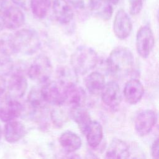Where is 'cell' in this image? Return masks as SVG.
Here are the masks:
<instances>
[{
    "label": "cell",
    "mask_w": 159,
    "mask_h": 159,
    "mask_svg": "<svg viewBox=\"0 0 159 159\" xmlns=\"http://www.w3.org/2000/svg\"><path fill=\"white\" fill-rule=\"evenodd\" d=\"M134 65L132 52L129 48L122 46L114 48L106 60L108 72L117 80H123L130 75Z\"/></svg>",
    "instance_id": "obj_1"
},
{
    "label": "cell",
    "mask_w": 159,
    "mask_h": 159,
    "mask_svg": "<svg viewBox=\"0 0 159 159\" xmlns=\"http://www.w3.org/2000/svg\"><path fill=\"white\" fill-rule=\"evenodd\" d=\"M98 61L96 52L92 48L81 45L71 55L70 64L76 75H83L93 70Z\"/></svg>",
    "instance_id": "obj_2"
},
{
    "label": "cell",
    "mask_w": 159,
    "mask_h": 159,
    "mask_svg": "<svg viewBox=\"0 0 159 159\" xmlns=\"http://www.w3.org/2000/svg\"><path fill=\"white\" fill-rule=\"evenodd\" d=\"M12 43L15 53L30 55L35 53L40 47V40L36 31L22 29L11 35Z\"/></svg>",
    "instance_id": "obj_3"
},
{
    "label": "cell",
    "mask_w": 159,
    "mask_h": 159,
    "mask_svg": "<svg viewBox=\"0 0 159 159\" xmlns=\"http://www.w3.org/2000/svg\"><path fill=\"white\" fill-rule=\"evenodd\" d=\"M52 73V65L50 60L44 55L37 57L27 70L29 78L40 83L47 81Z\"/></svg>",
    "instance_id": "obj_4"
},
{
    "label": "cell",
    "mask_w": 159,
    "mask_h": 159,
    "mask_svg": "<svg viewBox=\"0 0 159 159\" xmlns=\"http://www.w3.org/2000/svg\"><path fill=\"white\" fill-rule=\"evenodd\" d=\"M40 88L43 98L47 104L60 106L65 102V86L60 81H46Z\"/></svg>",
    "instance_id": "obj_5"
},
{
    "label": "cell",
    "mask_w": 159,
    "mask_h": 159,
    "mask_svg": "<svg viewBox=\"0 0 159 159\" xmlns=\"http://www.w3.org/2000/svg\"><path fill=\"white\" fill-rule=\"evenodd\" d=\"M155 39L152 30L148 25H143L137 30L135 45L137 53L143 58H147L152 51Z\"/></svg>",
    "instance_id": "obj_6"
},
{
    "label": "cell",
    "mask_w": 159,
    "mask_h": 159,
    "mask_svg": "<svg viewBox=\"0 0 159 159\" xmlns=\"http://www.w3.org/2000/svg\"><path fill=\"white\" fill-rule=\"evenodd\" d=\"M102 102L109 109H117L122 101V94L119 84L114 81L105 84L101 93Z\"/></svg>",
    "instance_id": "obj_7"
},
{
    "label": "cell",
    "mask_w": 159,
    "mask_h": 159,
    "mask_svg": "<svg viewBox=\"0 0 159 159\" xmlns=\"http://www.w3.org/2000/svg\"><path fill=\"white\" fill-rule=\"evenodd\" d=\"M157 122V114L152 109H146L140 112L136 117L134 123L137 134L143 137L148 134Z\"/></svg>",
    "instance_id": "obj_8"
},
{
    "label": "cell",
    "mask_w": 159,
    "mask_h": 159,
    "mask_svg": "<svg viewBox=\"0 0 159 159\" xmlns=\"http://www.w3.org/2000/svg\"><path fill=\"white\" fill-rule=\"evenodd\" d=\"M132 30V23L127 13L124 9H119L116 12L113 21V31L120 40L127 39Z\"/></svg>",
    "instance_id": "obj_9"
},
{
    "label": "cell",
    "mask_w": 159,
    "mask_h": 159,
    "mask_svg": "<svg viewBox=\"0 0 159 159\" xmlns=\"http://www.w3.org/2000/svg\"><path fill=\"white\" fill-rule=\"evenodd\" d=\"M65 102L71 109L83 107L86 101V94L84 89L78 86L76 83L65 86Z\"/></svg>",
    "instance_id": "obj_10"
},
{
    "label": "cell",
    "mask_w": 159,
    "mask_h": 159,
    "mask_svg": "<svg viewBox=\"0 0 159 159\" xmlns=\"http://www.w3.org/2000/svg\"><path fill=\"white\" fill-rule=\"evenodd\" d=\"M27 81L25 76L20 73H15L11 75L6 88L8 98L17 99L22 98L27 89Z\"/></svg>",
    "instance_id": "obj_11"
},
{
    "label": "cell",
    "mask_w": 159,
    "mask_h": 159,
    "mask_svg": "<svg viewBox=\"0 0 159 159\" xmlns=\"http://www.w3.org/2000/svg\"><path fill=\"white\" fill-rule=\"evenodd\" d=\"M4 27L10 30H16L22 27L25 22V16L19 7L9 6L2 13Z\"/></svg>",
    "instance_id": "obj_12"
},
{
    "label": "cell",
    "mask_w": 159,
    "mask_h": 159,
    "mask_svg": "<svg viewBox=\"0 0 159 159\" xmlns=\"http://www.w3.org/2000/svg\"><path fill=\"white\" fill-rule=\"evenodd\" d=\"M123 94L125 101L130 104L139 102L144 94V88L139 80L130 79L128 80L124 88Z\"/></svg>",
    "instance_id": "obj_13"
},
{
    "label": "cell",
    "mask_w": 159,
    "mask_h": 159,
    "mask_svg": "<svg viewBox=\"0 0 159 159\" xmlns=\"http://www.w3.org/2000/svg\"><path fill=\"white\" fill-rule=\"evenodd\" d=\"M24 107L17 99L8 98L0 107V119L4 122L16 120L22 113Z\"/></svg>",
    "instance_id": "obj_14"
},
{
    "label": "cell",
    "mask_w": 159,
    "mask_h": 159,
    "mask_svg": "<svg viewBox=\"0 0 159 159\" xmlns=\"http://www.w3.org/2000/svg\"><path fill=\"white\" fill-rule=\"evenodd\" d=\"M52 9L55 19L61 24H68L73 18V10L67 0H54Z\"/></svg>",
    "instance_id": "obj_15"
},
{
    "label": "cell",
    "mask_w": 159,
    "mask_h": 159,
    "mask_svg": "<svg viewBox=\"0 0 159 159\" xmlns=\"http://www.w3.org/2000/svg\"><path fill=\"white\" fill-rule=\"evenodd\" d=\"M26 133L25 127L20 121L13 120L7 122L4 129V135L9 143H16L20 140Z\"/></svg>",
    "instance_id": "obj_16"
},
{
    "label": "cell",
    "mask_w": 159,
    "mask_h": 159,
    "mask_svg": "<svg viewBox=\"0 0 159 159\" xmlns=\"http://www.w3.org/2000/svg\"><path fill=\"white\" fill-rule=\"evenodd\" d=\"M130 156L128 144L119 139H114L111 142L106 152V158L113 159H125Z\"/></svg>",
    "instance_id": "obj_17"
},
{
    "label": "cell",
    "mask_w": 159,
    "mask_h": 159,
    "mask_svg": "<svg viewBox=\"0 0 159 159\" xmlns=\"http://www.w3.org/2000/svg\"><path fill=\"white\" fill-rule=\"evenodd\" d=\"M59 143L67 152H74L80 148L82 145L81 138L75 132L67 130L63 132L59 137Z\"/></svg>",
    "instance_id": "obj_18"
},
{
    "label": "cell",
    "mask_w": 159,
    "mask_h": 159,
    "mask_svg": "<svg viewBox=\"0 0 159 159\" xmlns=\"http://www.w3.org/2000/svg\"><path fill=\"white\" fill-rule=\"evenodd\" d=\"M84 84L89 93L97 95L101 93L105 86V78L101 73L93 71L86 77Z\"/></svg>",
    "instance_id": "obj_19"
},
{
    "label": "cell",
    "mask_w": 159,
    "mask_h": 159,
    "mask_svg": "<svg viewBox=\"0 0 159 159\" xmlns=\"http://www.w3.org/2000/svg\"><path fill=\"white\" fill-rule=\"evenodd\" d=\"M70 116L77 124L81 133L85 135L92 122L89 112L81 107L71 109Z\"/></svg>",
    "instance_id": "obj_20"
},
{
    "label": "cell",
    "mask_w": 159,
    "mask_h": 159,
    "mask_svg": "<svg viewBox=\"0 0 159 159\" xmlns=\"http://www.w3.org/2000/svg\"><path fill=\"white\" fill-rule=\"evenodd\" d=\"M85 135L88 145L91 148H96L103 138V129L101 124L98 121H92Z\"/></svg>",
    "instance_id": "obj_21"
},
{
    "label": "cell",
    "mask_w": 159,
    "mask_h": 159,
    "mask_svg": "<svg viewBox=\"0 0 159 159\" xmlns=\"http://www.w3.org/2000/svg\"><path fill=\"white\" fill-rule=\"evenodd\" d=\"M91 11L95 16L103 20L110 19L113 13L112 4L106 0H96Z\"/></svg>",
    "instance_id": "obj_22"
},
{
    "label": "cell",
    "mask_w": 159,
    "mask_h": 159,
    "mask_svg": "<svg viewBox=\"0 0 159 159\" xmlns=\"http://www.w3.org/2000/svg\"><path fill=\"white\" fill-rule=\"evenodd\" d=\"M51 6V0H30V8L36 17L44 18Z\"/></svg>",
    "instance_id": "obj_23"
},
{
    "label": "cell",
    "mask_w": 159,
    "mask_h": 159,
    "mask_svg": "<svg viewBox=\"0 0 159 159\" xmlns=\"http://www.w3.org/2000/svg\"><path fill=\"white\" fill-rule=\"evenodd\" d=\"M27 101L34 109H42L47 104L43 98L41 89L37 87L31 89L27 96Z\"/></svg>",
    "instance_id": "obj_24"
},
{
    "label": "cell",
    "mask_w": 159,
    "mask_h": 159,
    "mask_svg": "<svg viewBox=\"0 0 159 159\" xmlns=\"http://www.w3.org/2000/svg\"><path fill=\"white\" fill-rule=\"evenodd\" d=\"M76 8L82 10H91L96 0H67Z\"/></svg>",
    "instance_id": "obj_25"
},
{
    "label": "cell",
    "mask_w": 159,
    "mask_h": 159,
    "mask_svg": "<svg viewBox=\"0 0 159 159\" xmlns=\"http://www.w3.org/2000/svg\"><path fill=\"white\" fill-rule=\"evenodd\" d=\"M51 117L53 124L58 126H61L63 125V124L65 123V121L67 119L65 113L61 109L60 110V109H54L52 112Z\"/></svg>",
    "instance_id": "obj_26"
},
{
    "label": "cell",
    "mask_w": 159,
    "mask_h": 159,
    "mask_svg": "<svg viewBox=\"0 0 159 159\" xmlns=\"http://www.w3.org/2000/svg\"><path fill=\"white\" fill-rule=\"evenodd\" d=\"M143 0H129V12L132 16L139 14L142 9Z\"/></svg>",
    "instance_id": "obj_27"
},
{
    "label": "cell",
    "mask_w": 159,
    "mask_h": 159,
    "mask_svg": "<svg viewBox=\"0 0 159 159\" xmlns=\"http://www.w3.org/2000/svg\"><path fill=\"white\" fill-rule=\"evenodd\" d=\"M11 1L17 6L23 9L27 10L30 8V0H11Z\"/></svg>",
    "instance_id": "obj_28"
},
{
    "label": "cell",
    "mask_w": 159,
    "mask_h": 159,
    "mask_svg": "<svg viewBox=\"0 0 159 159\" xmlns=\"http://www.w3.org/2000/svg\"><path fill=\"white\" fill-rule=\"evenodd\" d=\"M151 155L153 158H158V139H156L151 147Z\"/></svg>",
    "instance_id": "obj_29"
},
{
    "label": "cell",
    "mask_w": 159,
    "mask_h": 159,
    "mask_svg": "<svg viewBox=\"0 0 159 159\" xmlns=\"http://www.w3.org/2000/svg\"><path fill=\"white\" fill-rule=\"evenodd\" d=\"M7 83L4 76L0 74V96H1L6 89Z\"/></svg>",
    "instance_id": "obj_30"
},
{
    "label": "cell",
    "mask_w": 159,
    "mask_h": 159,
    "mask_svg": "<svg viewBox=\"0 0 159 159\" xmlns=\"http://www.w3.org/2000/svg\"><path fill=\"white\" fill-rule=\"evenodd\" d=\"M9 6L7 0H0V13H2Z\"/></svg>",
    "instance_id": "obj_31"
},
{
    "label": "cell",
    "mask_w": 159,
    "mask_h": 159,
    "mask_svg": "<svg viewBox=\"0 0 159 159\" xmlns=\"http://www.w3.org/2000/svg\"><path fill=\"white\" fill-rule=\"evenodd\" d=\"M4 27H4V23L3 18H2V15L0 14V32L2 30Z\"/></svg>",
    "instance_id": "obj_32"
},
{
    "label": "cell",
    "mask_w": 159,
    "mask_h": 159,
    "mask_svg": "<svg viewBox=\"0 0 159 159\" xmlns=\"http://www.w3.org/2000/svg\"><path fill=\"white\" fill-rule=\"evenodd\" d=\"M107 2H109L111 4H117L119 2L120 0H106Z\"/></svg>",
    "instance_id": "obj_33"
},
{
    "label": "cell",
    "mask_w": 159,
    "mask_h": 159,
    "mask_svg": "<svg viewBox=\"0 0 159 159\" xmlns=\"http://www.w3.org/2000/svg\"><path fill=\"white\" fill-rule=\"evenodd\" d=\"M1 137H2V129H1V128L0 127V140H1Z\"/></svg>",
    "instance_id": "obj_34"
}]
</instances>
